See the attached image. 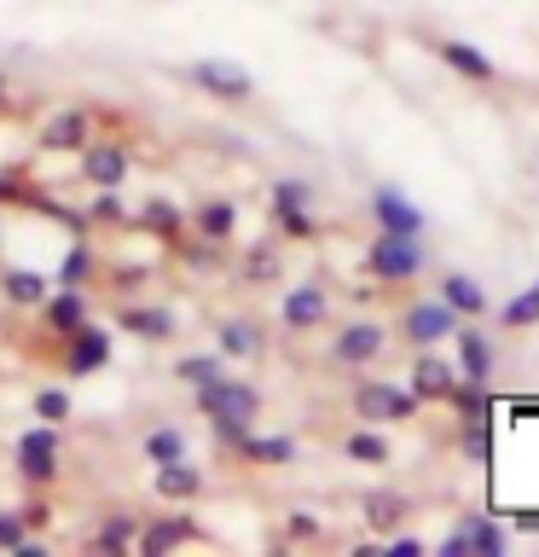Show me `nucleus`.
Listing matches in <instances>:
<instances>
[{
	"label": "nucleus",
	"mask_w": 539,
	"mask_h": 557,
	"mask_svg": "<svg viewBox=\"0 0 539 557\" xmlns=\"http://www.w3.org/2000/svg\"><path fill=\"white\" fill-rule=\"evenodd\" d=\"M198 412L209 418V430H215V442L221 447H233L243 430L255 424V412H261V389L255 383H243V377H215V383H203L198 389Z\"/></svg>",
	"instance_id": "obj_1"
},
{
	"label": "nucleus",
	"mask_w": 539,
	"mask_h": 557,
	"mask_svg": "<svg viewBox=\"0 0 539 557\" xmlns=\"http://www.w3.org/2000/svg\"><path fill=\"white\" fill-rule=\"evenodd\" d=\"M12 470L24 476V487H35V494H47L52 482H59L64 470V442H59V424H35L17 435V459Z\"/></svg>",
	"instance_id": "obj_2"
},
{
	"label": "nucleus",
	"mask_w": 539,
	"mask_h": 557,
	"mask_svg": "<svg viewBox=\"0 0 539 557\" xmlns=\"http://www.w3.org/2000/svg\"><path fill=\"white\" fill-rule=\"evenodd\" d=\"M365 278H377V285H406V278L424 273V238H400V233H377L372 250L360 261Z\"/></svg>",
	"instance_id": "obj_3"
},
{
	"label": "nucleus",
	"mask_w": 539,
	"mask_h": 557,
	"mask_svg": "<svg viewBox=\"0 0 539 557\" xmlns=\"http://www.w3.org/2000/svg\"><path fill=\"white\" fill-rule=\"evenodd\" d=\"M348 407H354L360 424H412L424 400H417L412 389H400V383L372 377V383H360V389H354V400H348Z\"/></svg>",
	"instance_id": "obj_4"
},
{
	"label": "nucleus",
	"mask_w": 539,
	"mask_h": 557,
	"mask_svg": "<svg viewBox=\"0 0 539 557\" xmlns=\"http://www.w3.org/2000/svg\"><path fill=\"white\" fill-rule=\"evenodd\" d=\"M186 82L198 87V94L221 99V104H250L255 99V76L243 64H233V59H191Z\"/></svg>",
	"instance_id": "obj_5"
},
{
	"label": "nucleus",
	"mask_w": 539,
	"mask_h": 557,
	"mask_svg": "<svg viewBox=\"0 0 539 557\" xmlns=\"http://www.w3.org/2000/svg\"><path fill=\"white\" fill-rule=\"evenodd\" d=\"M267 215H273V238H290V244L319 238V221L308 215V181H273Z\"/></svg>",
	"instance_id": "obj_6"
},
{
	"label": "nucleus",
	"mask_w": 539,
	"mask_h": 557,
	"mask_svg": "<svg viewBox=\"0 0 539 557\" xmlns=\"http://www.w3.org/2000/svg\"><path fill=\"white\" fill-rule=\"evenodd\" d=\"M383 348H389V331H383V320H348L337 337H330L325 360H330V366H372V360H383Z\"/></svg>",
	"instance_id": "obj_7"
},
{
	"label": "nucleus",
	"mask_w": 539,
	"mask_h": 557,
	"mask_svg": "<svg viewBox=\"0 0 539 557\" xmlns=\"http://www.w3.org/2000/svg\"><path fill=\"white\" fill-rule=\"evenodd\" d=\"M111 366V331L104 325H76L59 348V372L64 377H93Z\"/></svg>",
	"instance_id": "obj_8"
},
{
	"label": "nucleus",
	"mask_w": 539,
	"mask_h": 557,
	"mask_svg": "<svg viewBox=\"0 0 539 557\" xmlns=\"http://www.w3.org/2000/svg\"><path fill=\"white\" fill-rule=\"evenodd\" d=\"M429 52L441 59L459 82H469V87H499V64L487 59L481 47H469V41H459V35H435L429 41Z\"/></svg>",
	"instance_id": "obj_9"
},
{
	"label": "nucleus",
	"mask_w": 539,
	"mask_h": 557,
	"mask_svg": "<svg viewBox=\"0 0 539 557\" xmlns=\"http://www.w3.org/2000/svg\"><path fill=\"white\" fill-rule=\"evenodd\" d=\"M372 215H377V233H400V238H424L429 233V215L400 186H377L372 191Z\"/></svg>",
	"instance_id": "obj_10"
},
{
	"label": "nucleus",
	"mask_w": 539,
	"mask_h": 557,
	"mask_svg": "<svg viewBox=\"0 0 539 557\" xmlns=\"http://www.w3.org/2000/svg\"><path fill=\"white\" fill-rule=\"evenodd\" d=\"M452 325H459V313H452L441 296H435V302H412L406 313H400V337H406L412 348H441L452 337Z\"/></svg>",
	"instance_id": "obj_11"
},
{
	"label": "nucleus",
	"mask_w": 539,
	"mask_h": 557,
	"mask_svg": "<svg viewBox=\"0 0 539 557\" xmlns=\"http://www.w3.org/2000/svg\"><path fill=\"white\" fill-rule=\"evenodd\" d=\"M278 320H285V331H319L330 320L325 278H302V285H290L285 302H278Z\"/></svg>",
	"instance_id": "obj_12"
},
{
	"label": "nucleus",
	"mask_w": 539,
	"mask_h": 557,
	"mask_svg": "<svg viewBox=\"0 0 539 557\" xmlns=\"http://www.w3.org/2000/svg\"><path fill=\"white\" fill-rule=\"evenodd\" d=\"M504 546H511V534L499 529L493 517H464L459 529H452L447 540H441V557H499Z\"/></svg>",
	"instance_id": "obj_13"
},
{
	"label": "nucleus",
	"mask_w": 539,
	"mask_h": 557,
	"mask_svg": "<svg viewBox=\"0 0 539 557\" xmlns=\"http://www.w3.org/2000/svg\"><path fill=\"white\" fill-rule=\"evenodd\" d=\"M76 181H87V186H122V181H128V146H122V139H87Z\"/></svg>",
	"instance_id": "obj_14"
},
{
	"label": "nucleus",
	"mask_w": 539,
	"mask_h": 557,
	"mask_svg": "<svg viewBox=\"0 0 539 557\" xmlns=\"http://www.w3.org/2000/svg\"><path fill=\"white\" fill-rule=\"evenodd\" d=\"M87 139H93V111H82V104H70V111H52L41 122V134H35V146L41 151H82Z\"/></svg>",
	"instance_id": "obj_15"
},
{
	"label": "nucleus",
	"mask_w": 539,
	"mask_h": 557,
	"mask_svg": "<svg viewBox=\"0 0 539 557\" xmlns=\"http://www.w3.org/2000/svg\"><path fill=\"white\" fill-rule=\"evenodd\" d=\"M191 540H203V522L198 517H151V522H139L134 529V552H174V546H191Z\"/></svg>",
	"instance_id": "obj_16"
},
{
	"label": "nucleus",
	"mask_w": 539,
	"mask_h": 557,
	"mask_svg": "<svg viewBox=\"0 0 539 557\" xmlns=\"http://www.w3.org/2000/svg\"><path fill=\"white\" fill-rule=\"evenodd\" d=\"M87 290L82 285H59V290H47L41 302H35V313H41V325L52 331V337H70L76 325H87Z\"/></svg>",
	"instance_id": "obj_17"
},
{
	"label": "nucleus",
	"mask_w": 539,
	"mask_h": 557,
	"mask_svg": "<svg viewBox=\"0 0 539 557\" xmlns=\"http://www.w3.org/2000/svg\"><path fill=\"white\" fill-rule=\"evenodd\" d=\"M452 343H459V360H452V366H459V377L487 389V383H493V337L459 320V325H452Z\"/></svg>",
	"instance_id": "obj_18"
},
{
	"label": "nucleus",
	"mask_w": 539,
	"mask_h": 557,
	"mask_svg": "<svg viewBox=\"0 0 539 557\" xmlns=\"http://www.w3.org/2000/svg\"><path fill=\"white\" fill-rule=\"evenodd\" d=\"M215 337H221V355L226 360H261V355H267V331H261L250 313H221Z\"/></svg>",
	"instance_id": "obj_19"
},
{
	"label": "nucleus",
	"mask_w": 539,
	"mask_h": 557,
	"mask_svg": "<svg viewBox=\"0 0 539 557\" xmlns=\"http://www.w3.org/2000/svg\"><path fill=\"white\" fill-rule=\"evenodd\" d=\"M226 453H238V465H255V470L296 465V442H290V435H255V430H243Z\"/></svg>",
	"instance_id": "obj_20"
},
{
	"label": "nucleus",
	"mask_w": 539,
	"mask_h": 557,
	"mask_svg": "<svg viewBox=\"0 0 539 557\" xmlns=\"http://www.w3.org/2000/svg\"><path fill=\"white\" fill-rule=\"evenodd\" d=\"M452 383H459V366L441 360L435 348H417V360H412V383H406V389H412L417 400H447Z\"/></svg>",
	"instance_id": "obj_21"
},
{
	"label": "nucleus",
	"mask_w": 539,
	"mask_h": 557,
	"mask_svg": "<svg viewBox=\"0 0 539 557\" xmlns=\"http://www.w3.org/2000/svg\"><path fill=\"white\" fill-rule=\"evenodd\" d=\"M116 325L128 331V337H139V343H168L174 331H180V320H174L168 308H146V302H122Z\"/></svg>",
	"instance_id": "obj_22"
},
{
	"label": "nucleus",
	"mask_w": 539,
	"mask_h": 557,
	"mask_svg": "<svg viewBox=\"0 0 539 557\" xmlns=\"http://www.w3.org/2000/svg\"><path fill=\"white\" fill-rule=\"evenodd\" d=\"M209 487V476L191 459H168V465H151V494L156 499H198Z\"/></svg>",
	"instance_id": "obj_23"
},
{
	"label": "nucleus",
	"mask_w": 539,
	"mask_h": 557,
	"mask_svg": "<svg viewBox=\"0 0 539 557\" xmlns=\"http://www.w3.org/2000/svg\"><path fill=\"white\" fill-rule=\"evenodd\" d=\"M186 226H198L203 244H233V233H238V203H233V198H203V203L186 215Z\"/></svg>",
	"instance_id": "obj_24"
},
{
	"label": "nucleus",
	"mask_w": 539,
	"mask_h": 557,
	"mask_svg": "<svg viewBox=\"0 0 539 557\" xmlns=\"http://www.w3.org/2000/svg\"><path fill=\"white\" fill-rule=\"evenodd\" d=\"M128 226H139V233H151V238H163V244H180L186 238V209L168 203V198H146Z\"/></svg>",
	"instance_id": "obj_25"
},
{
	"label": "nucleus",
	"mask_w": 539,
	"mask_h": 557,
	"mask_svg": "<svg viewBox=\"0 0 539 557\" xmlns=\"http://www.w3.org/2000/svg\"><path fill=\"white\" fill-rule=\"evenodd\" d=\"M441 302L459 313V320H481V313H487V290L469 273H441Z\"/></svg>",
	"instance_id": "obj_26"
},
{
	"label": "nucleus",
	"mask_w": 539,
	"mask_h": 557,
	"mask_svg": "<svg viewBox=\"0 0 539 557\" xmlns=\"http://www.w3.org/2000/svg\"><path fill=\"white\" fill-rule=\"evenodd\" d=\"M238 273H243V285H273V278L285 273V256H278V238H255L250 250L238 256Z\"/></svg>",
	"instance_id": "obj_27"
},
{
	"label": "nucleus",
	"mask_w": 539,
	"mask_h": 557,
	"mask_svg": "<svg viewBox=\"0 0 539 557\" xmlns=\"http://www.w3.org/2000/svg\"><path fill=\"white\" fill-rule=\"evenodd\" d=\"M47 290H52V273H35V268H7L0 273V296H7L12 308H35Z\"/></svg>",
	"instance_id": "obj_28"
},
{
	"label": "nucleus",
	"mask_w": 539,
	"mask_h": 557,
	"mask_svg": "<svg viewBox=\"0 0 539 557\" xmlns=\"http://www.w3.org/2000/svg\"><path fill=\"white\" fill-rule=\"evenodd\" d=\"M342 459H354V465H389L394 447H389V435H383V430H354V435H342Z\"/></svg>",
	"instance_id": "obj_29"
},
{
	"label": "nucleus",
	"mask_w": 539,
	"mask_h": 557,
	"mask_svg": "<svg viewBox=\"0 0 539 557\" xmlns=\"http://www.w3.org/2000/svg\"><path fill=\"white\" fill-rule=\"evenodd\" d=\"M93 273H104V261H99V250H93L87 238H76V244H70V256L59 261V273H52V278H59V285H87Z\"/></svg>",
	"instance_id": "obj_30"
},
{
	"label": "nucleus",
	"mask_w": 539,
	"mask_h": 557,
	"mask_svg": "<svg viewBox=\"0 0 539 557\" xmlns=\"http://www.w3.org/2000/svg\"><path fill=\"white\" fill-rule=\"evenodd\" d=\"M134 529H139V522H134L128 511H111V517L93 529V540H87V546H93V552H134Z\"/></svg>",
	"instance_id": "obj_31"
},
{
	"label": "nucleus",
	"mask_w": 539,
	"mask_h": 557,
	"mask_svg": "<svg viewBox=\"0 0 539 557\" xmlns=\"http://www.w3.org/2000/svg\"><path fill=\"white\" fill-rule=\"evenodd\" d=\"M406 511H412V505L400 499V494H372V499H365V529H377V534H394L400 522H406Z\"/></svg>",
	"instance_id": "obj_32"
},
{
	"label": "nucleus",
	"mask_w": 539,
	"mask_h": 557,
	"mask_svg": "<svg viewBox=\"0 0 539 557\" xmlns=\"http://www.w3.org/2000/svg\"><path fill=\"white\" fill-rule=\"evenodd\" d=\"M499 325H504V331H534V325H539V278L499 308Z\"/></svg>",
	"instance_id": "obj_33"
},
{
	"label": "nucleus",
	"mask_w": 539,
	"mask_h": 557,
	"mask_svg": "<svg viewBox=\"0 0 539 557\" xmlns=\"http://www.w3.org/2000/svg\"><path fill=\"white\" fill-rule=\"evenodd\" d=\"M139 453H146L151 465L186 459V430H174V424H156V430H146V442H139Z\"/></svg>",
	"instance_id": "obj_34"
},
{
	"label": "nucleus",
	"mask_w": 539,
	"mask_h": 557,
	"mask_svg": "<svg viewBox=\"0 0 539 557\" xmlns=\"http://www.w3.org/2000/svg\"><path fill=\"white\" fill-rule=\"evenodd\" d=\"M82 215H87V226H128L134 221L128 203L116 198V186H93V203H87Z\"/></svg>",
	"instance_id": "obj_35"
},
{
	"label": "nucleus",
	"mask_w": 539,
	"mask_h": 557,
	"mask_svg": "<svg viewBox=\"0 0 539 557\" xmlns=\"http://www.w3.org/2000/svg\"><path fill=\"white\" fill-rule=\"evenodd\" d=\"M226 372V355H186V360H174V377L186 383V389H203V383H215Z\"/></svg>",
	"instance_id": "obj_36"
},
{
	"label": "nucleus",
	"mask_w": 539,
	"mask_h": 557,
	"mask_svg": "<svg viewBox=\"0 0 539 557\" xmlns=\"http://www.w3.org/2000/svg\"><path fill=\"white\" fill-rule=\"evenodd\" d=\"M29 163H7V169H0V209H7V203H24L29 198Z\"/></svg>",
	"instance_id": "obj_37"
},
{
	"label": "nucleus",
	"mask_w": 539,
	"mask_h": 557,
	"mask_svg": "<svg viewBox=\"0 0 539 557\" xmlns=\"http://www.w3.org/2000/svg\"><path fill=\"white\" fill-rule=\"evenodd\" d=\"M70 412H76L70 407V389H41L35 395V424H64Z\"/></svg>",
	"instance_id": "obj_38"
},
{
	"label": "nucleus",
	"mask_w": 539,
	"mask_h": 557,
	"mask_svg": "<svg viewBox=\"0 0 539 557\" xmlns=\"http://www.w3.org/2000/svg\"><path fill=\"white\" fill-rule=\"evenodd\" d=\"M24 534H29V522L17 505H0V552H17L24 546Z\"/></svg>",
	"instance_id": "obj_39"
},
{
	"label": "nucleus",
	"mask_w": 539,
	"mask_h": 557,
	"mask_svg": "<svg viewBox=\"0 0 539 557\" xmlns=\"http://www.w3.org/2000/svg\"><path fill=\"white\" fill-rule=\"evenodd\" d=\"M464 453H469V459H487V453H493V442H487V418L476 412V418H464Z\"/></svg>",
	"instance_id": "obj_40"
},
{
	"label": "nucleus",
	"mask_w": 539,
	"mask_h": 557,
	"mask_svg": "<svg viewBox=\"0 0 539 557\" xmlns=\"http://www.w3.org/2000/svg\"><path fill=\"white\" fill-rule=\"evenodd\" d=\"M146 278H151V268H116V273H111V290H122V296H128V290H139V285H146Z\"/></svg>",
	"instance_id": "obj_41"
},
{
	"label": "nucleus",
	"mask_w": 539,
	"mask_h": 557,
	"mask_svg": "<svg viewBox=\"0 0 539 557\" xmlns=\"http://www.w3.org/2000/svg\"><path fill=\"white\" fill-rule=\"evenodd\" d=\"M17 511H24V522H29V534H41L47 522H52V505H47V499H29V505H17Z\"/></svg>",
	"instance_id": "obj_42"
},
{
	"label": "nucleus",
	"mask_w": 539,
	"mask_h": 557,
	"mask_svg": "<svg viewBox=\"0 0 539 557\" xmlns=\"http://www.w3.org/2000/svg\"><path fill=\"white\" fill-rule=\"evenodd\" d=\"M383 552H389V557H424L429 546H424V540H417V534H394V540H389V546H383Z\"/></svg>",
	"instance_id": "obj_43"
},
{
	"label": "nucleus",
	"mask_w": 539,
	"mask_h": 557,
	"mask_svg": "<svg viewBox=\"0 0 539 557\" xmlns=\"http://www.w3.org/2000/svg\"><path fill=\"white\" fill-rule=\"evenodd\" d=\"M285 534H290V540H313V534H319V522H313L308 511H290V522H285Z\"/></svg>",
	"instance_id": "obj_44"
},
{
	"label": "nucleus",
	"mask_w": 539,
	"mask_h": 557,
	"mask_svg": "<svg viewBox=\"0 0 539 557\" xmlns=\"http://www.w3.org/2000/svg\"><path fill=\"white\" fill-rule=\"evenodd\" d=\"M7 111H12V76L0 70V116H7Z\"/></svg>",
	"instance_id": "obj_45"
},
{
	"label": "nucleus",
	"mask_w": 539,
	"mask_h": 557,
	"mask_svg": "<svg viewBox=\"0 0 539 557\" xmlns=\"http://www.w3.org/2000/svg\"><path fill=\"white\" fill-rule=\"evenodd\" d=\"M0 244H7V233H0Z\"/></svg>",
	"instance_id": "obj_46"
}]
</instances>
